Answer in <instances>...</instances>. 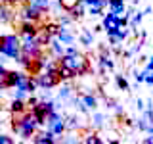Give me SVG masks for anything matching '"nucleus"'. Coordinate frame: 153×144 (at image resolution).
Returning <instances> with one entry per match:
<instances>
[{
    "label": "nucleus",
    "mask_w": 153,
    "mask_h": 144,
    "mask_svg": "<svg viewBox=\"0 0 153 144\" xmlns=\"http://www.w3.org/2000/svg\"><path fill=\"white\" fill-rule=\"evenodd\" d=\"M59 64L65 65V67H69L75 75H84V73H88V71H90L88 58H86L84 54H80V52L76 50L75 46H71V44L65 46L63 56L59 58Z\"/></svg>",
    "instance_id": "nucleus-1"
},
{
    "label": "nucleus",
    "mask_w": 153,
    "mask_h": 144,
    "mask_svg": "<svg viewBox=\"0 0 153 144\" xmlns=\"http://www.w3.org/2000/svg\"><path fill=\"white\" fill-rule=\"evenodd\" d=\"M38 127H40V125H38L36 117L33 115L31 110H27L21 117H12V131L16 133L17 136H21L23 140H29V138L35 136Z\"/></svg>",
    "instance_id": "nucleus-2"
},
{
    "label": "nucleus",
    "mask_w": 153,
    "mask_h": 144,
    "mask_svg": "<svg viewBox=\"0 0 153 144\" xmlns=\"http://www.w3.org/2000/svg\"><path fill=\"white\" fill-rule=\"evenodd\" d=\"M19 54H21L19 35H0V56L17 62Z\"/></svg>",
    "instance_id": "nucleus-3"
},
{
    "label": "nucleus",
    "mask_w": 153,
    "mask_h": 144,
    "mask_svg": "<svg viewBox=\"0 0 153 144\" xmlns=\"http://www.w3.org/2000/svg\"><path fill=\"white\" fill-rule=\"evenodd\" d=\"M35 79H36V85L40 86V88H44V90H50V88H54V86H57L61 83L59 75H57V69L56 71L42 69V71H38L35 75Z\"/></svg>",
    "instance_id": "nucleus-4"
},
{
    "label": "nucleus",
    "mask_w": 153,
    "mask_h": 144,
    "mask_svg": "<svg viewBox=\"0 0 153 144\" xmlns=\"http://www.w3.org/2000/svg\"><path fill=\"white\" fill-rule=\"evenodd\" d=\"M46 127L50 133H54L56 136H61L65 133V119L61 117L57 112H52L48 115V121H46Z\"/></svg>",
    "instance_id": "nucleus-5"
},
{
    "label": "nucleus",
    "mask_w": 153,
    "mask_h": 144,
    "mask_svg": "<svg viewBox=\"0 0 153 144\" xmlns=\"http://www.w3.org/2000/svg\"><path fill=\"white\" fill-rule=\"evenodd\" d=\"M124 23H126V21H124V19H121L117 14H113L111 10H109V14H105L103 19H102V27H103L107 33L117 31V29L121 27V25H124Z\"/></svg>",
    "instance_id": "nucleus-6"
},
{
    "label": "nucleus",
    "mask_w": 153,
    "mask_h": 144,
    "mask_svg": "<svg viewBox=\"0 0 153 144\" xmlns=\"http://www.w3.org/2000/svg\"><path fill=\"white\" fill-rule=\"evenodd\" d=\"M88 16H102L103 10L107 8V0H82Z\"/></svg>",
    "instance_id": "nucleus-7"
},
{
    "label": "nucleus",
    "mask_w": 153,
    "mask_h": 144,
    "mask_svg": "<svg viewBox=\"0 0 153 144\" xmlns=\"http://www.w3.org/2000/svg\"><path fill=\"white\" fill-rule=\"evenodd\" d=\"M56 38L63 46H69V44H73V42H75V35H73V31H71L67 25H59V31H57Z\"/></svg>",
    "instance_id": "nucleus-8"
},
{
    "label": "nucleus",
    "mask_w": 153,
    "mask_h": 144,
    "mask_svg": "<svg viewBox=\"0 0 153 144\" xmlns=\"http://www.w3.org/2000/svg\"><path fill=\"white\" fill-rule=\"evenodd\" d=\"M25 112H27V102L25 100L13 98L12 102H10V117H21Z\"/></svg>",
    "instance_id": "nucleus-9"
},
{
    "label": "nucleus",
    "mask_w": 153,
    "mask_h": 144,
    "mask_svg": "<svg viewBox=\"0 0 153 144\" xmlns=\"http://www.w3.org/2000/svg\"><path fill=\"white\" fill-rule=\"evenodd\" d=\"M33 140L38 142V144H54L59 140V136H56L54 133H50V131H42V133H35V136H33Z\"/></svg>",
    "instance_id": "nucleus-10"
},
{
    "label": "nucleus",
    "mask_w": 153,
    "mask_h": 144,
    "mask_svg": "<svg viewBox=\"0 0 153 144\" xmlns=\"http://www.w3.org/2000/svg\"><path fill=\"white\" fill-rule=\"evenodd\" d=\"M76 106H79L80 110H96L98 100H96L94 94H84V96H80V98L76 100Z\"/></svg>",
    "instance_id": "nucleus-11"
},
{
    "label": "nucleus",
    "mask_w": 153,
    "mask_h": 144,
    "mask_svg": "<svg viewBox=\"0 0 153 144\" xmlns=\"http://www.w3.org/2000/svg\"><path fill=\"white\" fill-rule=\"evenodd\" d=\"M13 19V10H12V4H8L6 0H4L2 4H0V21L2 23H10Z\"/></svg>",
    "instance_id": "nucleus-12"
},
{
    "label": "nucleus",
    "mask_w": 153,
    "mask_h": 144,
    "mask_svg": "<svg viewBox=\"0 0 153 144\" xmlns=\"http://www.w3.org/2000/svg\"><path fill=\"white\" fill-rule=\"evenodd\" d=\"M67 12H69V16L73 17V19H80V17H82L84 14H86V6H84L82 0H80L79 4H75V6L71 8V10H67Z\"/></svg>",
    "instance_id": "nucleus-13"
},
{
    "label": "nucleus",
    "mask_w": 153,
    "mask_h": 144,
    "mask_svg": "<svg viewBox=\"0 0 153 144\" xmlns=\"http://www.w3.org/2000/svg\"><path fill=\"white\" fill-rule=\"evenodd\" d=\"M57 75H59L61 81H71L73 77H76L69 67H65V65H61V64H59V67H57Z\"/></svg>",
    "instance_id": "nucleus-14"
},
{
    "label": "nucleus",
    "mask_w": 153,
    "mask_h": 144,
    "mask_svg": "<svg viewBox=\"0 0 153 144\" xmlns=\"http://www.w3.org/2000/svg\"><path fill=\"white\" fill-rule=\"evenodd\" d=\"M80 42H82L84 46H90V44L94 42V35L88 31V29H84V31L80 33Z\"/></svg>",
    "instance_id": "nucleus-15"
},
{
    "label": "nucleus",
    "mask_w": 153,
    "mask_h": 144,
    "mask_svg": "<svg viewBox=\"0 0 153 144\" xmlns=\"http://www.w3.org/2000/svg\"><path fill=\"white\" fill-rule=\"evenodd\" d=\"M84 142H86V144H102L103 140H102V136H98V134L88 133V134L84 136Z\"/></svg>",
    "instance_id": "nucleus-16"
},
{
    "label": "nucleus",
    "mask_w": 153,
    "mask_h": 144,
    "mask_svg": "<svg viewBox=\"0 0 153 144\" xmlns=\"http://www.w3.org/2000/svg\"><path fill=\"white\" fill-rule=\"evenodd\" d=\"M57 96H59L61 100H69V102L73 100V94H71V88H67V86H63V88L59 90V94H57Z\"/></svg>",
    "instance_id": "nucleus-17"
},
{
    "label": "nucleus",
    "mask_w": 153,
    "mask_h": 144,
    "mask_svg": "<svg viewBox=\"0 0 153 144\" xmlns=\"http://www.w3.org/2000/svg\"><path fill=\"white\" fill-rule=\"evenodd\" d=\"M79 2H80V0H59L61 8H63L65 12H67V10H71V8L75 6V4H79Z\"/></svg>",
    "instance_id": "nucleus-18"
},
{
    "label": "nucleus",
    "mask_w": 153,
    "mask_h": 144,
    "mask_svg": "<svg viewBox=\"0 0 153 144\" xmlns=\"http://www.w3.org/2000/svg\"><path fill=\"white\" fill-rule=\"evenodd\" d=\"M0 144H13V136H10V134H0Z\"/></svg>",
    "instance_id": "nucleus-19"
},
{
    "label": "nucleus",
    "mask_w": 153,
    "mask_h": 144,
    "mask_svg": "<svg viewBox=\"0 0 153 144\" xmlns=\"http://www.w3.org/2000/svg\"><path fill=\"white\" fill-rule=\"evenodd\" d=\"M117 85L121 86L123 90H126V88H128V83H126V79H124V77H121V75H117Z\"/></svg>",
    "instance_id": "nucleus-20"
},
{
    "label": "nucleus",
    "mask_w": 153,
    "mask_h": 144,
    "mask_svg": "<svg viewBox=\"0 0 153 144\" xmlns=\"http://www.w3.org/2000/svg\"><path fill=\"white\" fill-rule=\"evenodd\" d=\"M103 125V115L102 113H96L94 115V127H102Z\"/></svg>",
    "instance_id": "nucleus-21"
},
{
    "label": "nucleus",
    "mask_w": 153,
    "mask_h": 144,
    "mask_svg": "<svg viewBox=\"0 0 153 144\" xmlns=\"http://www.w3.org/2000/svg\"><path fill=\"white\" fill-rule=\"evenodd\" d=\"M130 21H132V25H138V23H140V16L136 14V16H134V17L130 19Z\"/></svg>",
    "instance_id": "nucleus-22"
},
{
    "label": "nucleus",
    "mask_w": 153,
    "mask_h": 144,
    "mask_svg": "<svg viewBox=\"0 0 153 144\" xmlns=\"http://www.w3.org/2000/svg\"><path fill=\"white\" fill-rule=\"evenodd\" d=\"M6 2H8V4H12V6H13V4H21L23 0H6Z\"/></svg>",
    "instance_id": "nucleus-23"
}]
</instances>
